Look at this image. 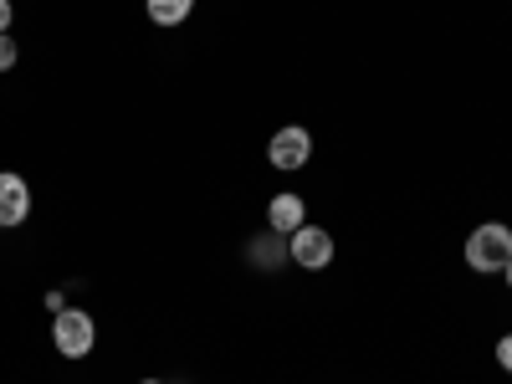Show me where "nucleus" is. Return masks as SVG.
<instances>
[{
  "mask_svg": "<svg viewBox=\"0 0 512 384\" xmlns=\"http://www.w3.org/2000/svg\"><path fill=\"white\" fill-rule=\"evenodd\" d=\"M144 384H159V379H144Z\"/></svg>",
  "mask_w": 512,
  "mask_h": 384,
  "instance_id": "obj_12",
  "label": "nucleus"
},
{
  "mask_svg": "<svg viewBox=\"0 0 512 384\" xmlns=\"http://www.w3.org/2000/svg\"><path fill=\"white\" fill-rule=\"evenodd\" d=\"M502 277H507V287H512V262H507V267H502Z\"/></svg>",
  "mask_w": 512,
  "mask_h": 384,
  "instance_id": "obj_11",
  "label": "nucleus"
},
{
  "mask_svg": "<svg viewBox=\"0 0 512 384\" xmlns=\"http://www.w3.org/2000/svg\"><path fill=\"white\" fill-rule=\"evenodd\" d=\"M16 62H21V47H16L11 36H0V72H11Z\"/></svg>",
  "mask_w": 512,
  "mask_h": 384,
  "instance_id": "obj_8",
  "label": "nucleus"
},
{
  "mask_svg": "<svg viewBox=\"0 0 512 384\" xmlns=\"http://www.w3.org/2000/svg\"><path fill=\"white\" fill-rule=\"evenodd\" d=\"M497 364L512 374V333H502V338H497Z\"/></svg>",
  "mask_w": 512,
  "mask_h": 384,
  "instance_id": "obj_9",
  "label": "nucleus"
},
{
  "mask_svg": "<svg viewBox=\"0 0 512 384\" xmlns=\"http://www.w3.org/2000/svg\"><path fill=\"white\" fill-rule=\"evenodd\" d=\"M267 226H272V236H292L297 226H308V205H303V195H272V205H267Z\"/></svg>",
  "mask_w": 512,
  "mask_h": 384,
  "instance_id": "obj_6",
  "label": "nucleus"
},
{
  "mask_svg": "<svg viewBox=\"0 0 512 384\" xmlns=\"http://www.w3.org/2000/svg\"><path fill=\"white\" fill-rule=\"evenodd\" d=\"M31 216V185L11 169H0V231H16Z\"/></svg>",
  "mask_w": 512,
  "mask_h": 384,
  "instance_id": "obj_5",
  "label": "nucleus"
},
{
  "mask_svg": "<svg viewBox=\"0 0 512 384\" xmlns=\"http://www.w3.org/2000/svg\"><path fill=\"white\" fill-rule=\"evenodd\" d=\"M11 21H16V6H11V0H0V36H11Z\"/></svg>",
  "mask_w": 512,
  "mask_h": 384,
  "instance_id": "obj_10",
  "label": "nucleus"
},
{
  "mask_svg": "<svg viewBox=\"0 0 512 384\" xmlns=\"http://www.w3.org/2000/svg\"><path fill=\"white\" fill-rule=\"evenodd\" d=\"M267 159H272L277 169H287V175H292V169H303V164L313 159V134H308L303 123H287V128H277L272 144H267Z\"/></svg>",
  "mask_w": 512,
  "mask_h": 384,
  "instance_id": "obj_3",
  "label": "nucleus"
},
{
  "mask_svg": "<svg viewBox=\"0 0 512 384\" xmlns=\"http://www.w3.org/2000/svg\"><path fill=\"white\" fill-rule=\"evenodd\" d=\"M52 344H57L62 359H88L93 344H98V323H93V313L62 308V313L52 318Z\"/></svg>",
  "mask_w": 512,
  "mask_h": 384,
  "instance_id": "obj_2",
  "label": "nucleus"
},
{
  "mask_svg": "<svg viewBox=\"0 0 512 384\" xmlns=\"http://www.w3.org/2000/svg\"><path fill=\"white\" fill-rule=\"evenodd\" d=\"M287 256H292L297 267H308V272H323L333 262V236L323 226H297L287 236Z\"/></svg>",
  "mask_w": 512,
  "mask_h": 384,
  "instance_id": "obj_4",
  "label": "nucleus"
},
{
  "mask_svg": "<svg viewBox=\"0 0 512 384\" xmlns=\"http://www.w3.org/2000/svg\"><path fill=\"white\" fill-rule=\"evenodd\" d=\"M512 262V231L502 221H487L466 236V267L472 272H502Z\"/></svg>",
  "mask_w": 512,
  "mask_h": 384,
  "instance_id": "obj_1",
  "label": "nucleus"
},
{
  "mask_svg": "<svg viewBox=\"0 0 512 384\" xmlns=\"http://www.w3.org/2000/svg\"><path fill=\"white\" fill-rule=\"evenodd\" d=\"M190 11H195V0H149L154 26H180V21H190Z\"/></svg>",
  "mask_w": 512,
  "mask_h": 384,
  "instance_id": "obj_7",
  "label": "nucleus"
}]
</instances>
